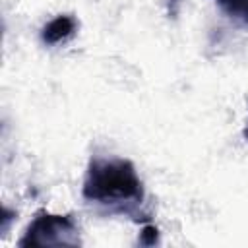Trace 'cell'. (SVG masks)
<instances>
[{
	"instance_id": "cell-1",
	"label": "cell",
	"mask_w": 248,
	"mask_h": 248,
	"mask_svg": "<svg viewBox=\"0 0 248 248\" xmlns=\"http://www.w3.org/2000/svg\"><path fill=\"white\" fill-rule=\"evenodd\" d=\"M81 196L87 203L134 219H138L136 215L145 200L143 184L132 161L116 157H93L89 161Z\"/></svg>"
},
{
	"instance_id": "cell-2",
	"label": "cell",
	"mask_w": 248,
	"mask_h": 248,
	"mask_svg": "<svg viewBox=\"0 0 248 248\" xmlns=\"http://www.w3.org/2000/svg\"><path fill=\"white\" fill-rule=\"evenodd\" d=\"M19 246H79V227L74 215H56L39 211L29 223Z\"/></svg>"
},
{
	"instance_id": "cell-3",
	"label": "cell",
	"mask_w": 248,
	"mask_h": 248,
	"mask_svg": "<svg viewBox=\"0 0 248 248\" xmlns=\"http://www.w3.org/2000/svg\"><path fill=\"white\" fill-rule=\"evenodd\" d=\"M76 19L72 17V16H58V17H54V19H50L45 27H43V31H41V39H43V43L45 45H56V43H60V41H64V39H68L74 31H76Z\"/></svg>"
},
{
	"instance_id": "cell-4",
	"label": "cell",
	"mask_w": 248,
	"mask_h": 248,
	"mask_svg": "<svg viewBox=\"0 0 248 248\" xmlns=\"http://www.w3.org/2000/svg\"><path fill=\"white\" fill-rule=\"evenodd\" d=\"M215 2L234 23L248 27V0H215Z\"/></svg>"
},
{
	"instance_id": "cell-5",
	"label": "cell",
	"mask_w": 248,
	"mask_h": 248,
	"mask_svg": "<svg viewBox=\"0 0 248 248\" xmlns=\"http://www.w3.org/2000/svg\"><path fill=\"white\" fill-rule=\"evenodd\" d=\"M138 242L141 246H155V244H159V229L155 225H145L141 229V232H140Z\"/></svg>"
},
{
	"instance_id": "cell-6",
	"label": "cell",
	"mask_w": 248,
	"mask_h": 248,
	"mask_svg": "<svg viewBox=\"0 0 248 248\" xmlns=\"http://www.w3.org/2000/svg\"><path fill=\"white\" fill-rule=\"evenodd\" d=\"M16 217H17L16 211H12V209H8V207L2 209V217H0V221H2V225H0V232H2V236L8 234L10 225H12V221H16Z\"/></svg>"
},
{
	"instance_id": "cell-7",
	"label": "cell",
	"mask_w": 248,
	"mask_h": 248,
	"mask_svg": "<svg viewBox=\"0 0 248 248\" xmlns=\"http://www.w3.org/2000/svg\"><path fill=\"white\" fill-rule=\"evenodd\" d=\"M165 6H167V16L170 19H176L180 6H182V0H165Z\"/></svg>"
},
{
	"instance_id": "cell-8",
	"label": "cell",
	"mask_w": 248,
	"mask_h": 248,
	"mask_svg": "<svg viewBox=\"0 0 248 248\" xmlns=\"http://www.w3.org/2000/svg\"><path fill=\"white\" fill-rule=\"evenodd\" d=\"M244 138L248 140V120H246V126H244Z\"/></svg>"
}]
</instances>
